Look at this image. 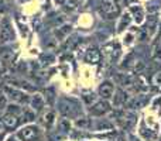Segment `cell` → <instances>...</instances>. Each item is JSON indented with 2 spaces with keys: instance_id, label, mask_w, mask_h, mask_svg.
<instances>
[{
  "instance_id": "6da1fadb",
  "label": "cell",
  "mask_w": 161,
  "mask_h": 141,
  "mask_svg": "<svg viewBox=\"0 0 161 141\" xmlns=\"http://www.w3.org/2000/svg\"><path fill=\"white\" fill-rule=\"evenodd\" d=\"M97 13L103 20H114L122 14L120 0H99L97 2Z\"/></svg>"
},
{
  "instance_id": "7a4b0ae2",
  "label": "cell",
  "mask_w": 161,
  "mask_h": 141,
  "mask_svg": "<svg viewBox=\"0 0 161 141\" xmlns=\"http://www.w3.org/2000/svg\"><path fill=\"white\" fill-rule=\"evenodd\" d=\"M59 111L64 117H69V119H75L82 113L80 105L74 99H62L59 102Z\"/></svg>"
},
{
  "instance_id": "3957f363",
  "label": "cell",
  "mask_w": 161,
  "mask_h": 141,
  "mask_svg": "<svg viewBox=\"0 0 161 141\" xmlns=\"http://www.w3.org/2000/svg\"><path fill=\"white\" fill-rule=\"evenodd\" d=\"M17 137H19L21 141H41L42 140V133L40 130L38 126H25L21 130H19L17 133Z\"/></svg>"
},
{
  "instance_id": "277c9868",
  "label": "cell",
  "mask_w": 161,
  "mask_h": 141,
  "mask_svg": "<svg viewBox=\"0 0 161 141\" xmlns=\"http://www.w3.org/2000/svg\"><path fill=\"white\" fill-rule=\"evenodd\" d=\"M14 40V28L8 17H3L0 23V42L6 44Z\"/></svg>"
},
{
  "instance_id": "5b68a950",
  "label": "cell",
  "mask_w": 161,
  "mask_h": 141,
  "mask_svg": "<svg viewBox=\"0 0 161 141\" xmlns=\"http://www.w3.org/2000/svg\"><path fill=\"white\" fill-rule=\"evenodd\" d=\"M110 110H112V105L109 103V100H105V99L89 106V114H92L95 117H102L105 114H108Z\"/></svg>"
},
{
  "instance_id": "8992f818",
  "label": "cell",
  "mask_w": 161,
  "mask_h": 141,
  "mask_svg": "<svg viewBox=\"0 0 161 141\" xmlns=\"http://www.w3.org/2000/svg\"><path fill=\"white\" fill-rule=\"evenodd\" d=\"M3 93H4L6 96L10 97L13 102H17V103H27V102H30L27 93H24V92L20 90V89L10 88V86H4V88H3Z\"/></svg>"
},
{
  "instance_id": "52a82bcc",
  "label": "cell",
  "mask_w": 161,
  "mask_h": 141,
  "mask_svg": "<svg viewBox=\"0 0 161 141\" xmlns=\"http://www.w3.org/2000/svg\"><path fill=\"white\" fill-rule=\"evenodd\" d=\"M158 28V19L157 16H148L146 20V25L142 30V40H147L156 33V30Z\"/></svg>"
},
{
  "instance_id": "ba28073f",
  "label": "cell",
  "mask_w": 161,
  "mask_h": 141,
  "mask_svg": "<svg viewBox=\"0 0 161 141\" xmlns=\"http://www.w3.org/2000/svg\"><path fill=\"white\" fill-rule=\"evenodd\" d=\"M103 54L108 57V59L112 62V64H116L120 58V54H122L119 42H110V44H108L105 48H103Z\"/></svg>"
},
{
  "instance_id": "9c48e42d",
  "label": "cell",
  "mask_w": 161,
  "mask_h": 141,
  "mask_svg": "<svg viewBox=\"0 0 161 141\" xmlns=\"http://www.w3.org/2000/svg\"><path fill=\"white\" fill-rule=\"evenodd\" d=\"M114 90H116V88H114V83L112 82V80H103L99 85L97 95H99V97H102V99L109 100V99H112V96L114 95Z\"/></svg>"
},
{
  "instance_id": "30bf717a",
  "label": "cell",
  "mask_w": 161,
  "mask_h": 141,
  "mask_svg": "<svg viewBox=\"0 0 161 141\" xmlns=\"http://www.w3.org/2000/svg\"><path fill=\"white\" fill-rule=\"evenodd\" d=\"M148 100H150V97H148L147 95H137V96L129 99L126 107H129L130 110H139V109H143L147 105Z\"/></svg>"
},
{
  "instance_id": "8fae6325",
  "label": "cell",
  "mask_w": 161,
  "mask_h": 141,
  "mask_svg": "<svg viewBox=\"0 0 161 141\" xmlns=\"http://www.w3.org/2000/svg\"><path fill=\"white\" fill-rule=\"evenodd\" d=\"M129 13L131 14V17H133V20L137 23V24H142V23H144L146 20V10L144 7H143L142 4H131L130 7H129Z\"/></svg>"
},
{
  "instance_id": "7c38bea8",
  "label": "cell",
  "mask_w": 161,
  "mask_h": 141,
  "mask_svg": "<svg viewBox=\"0 0 161 141\" xmlns=\"http://www.w3.org/2000/svg\"><path fill=\"white\" fill-rule=\"evenodd\" d=\"M112 99H113L114 107H123V106L127 105L130 97H129L127 92H125L123 89H116L114 90V96H112Z\"/></svg>"
},
{
  "instance_id": "4fadbf2b",
  "label": "cell",
  "mask_w": 161,
  "mask_h": 141,
  "mask_svg": "<svg viewBox=\"0 0 161 141\" xmlns=\"http://www.w3.org/2000/svg\"><path fill=\"white\" fill-rule=\"evenodd\" d=\"M100 59H102V52H100L97 48H89V50L86 51L85 57H83V61H85L86 64H92V65L99 64Z\"/></svg>"
},
{
  "instance_id": "5bb4252c",
  "label": "cell",
  "mask_w": 161,
  "mask_h": 141,
  "mask_svg": "<svg viewBox=\"0 0 161 141\" xmlns=\"http://www.w3.org/2000/svg\"><path fill=\"white\" fill-rule=\"evenodd\" d=\"M13 51L11 50H7V48H4V50H0V68H2V72L7 69V67L13 62Z\"/></svg>"
},
{
  "instance_id": "9a60e30c",
  "label": "cell",
  "mask_w": 161,
  "mask_h": 141,
  "mask_svg": "<svg viewBox=\"0 0 161 141\" xmlns=\"http://www.w3.org/2000/svg\"><path fill=\"white\" fill-rule=\"evenodd\" d=\"M19 123H20V119L16 114L6 113L4 116H3V126H4V128H7V130H14V128L19 126Z\"/></svg>"
},
{
  "instance_id": "2e32d148",
  "label": "cell",
  "mask_w": 161,
  "mask_h": 141,
  "mask_svg": "<svg viewBox=\"0 0 161 141\" xmlns=\"http://www.w3.org/2000/svg\"><path fill=\"white\" fill-rule=\"evenodd\" d=\"M131 20H133V17H131V14L129 11L120 14V20H119V24H117V33H123L126 28L130 27Z\"/></svg>"
},
{
  "instance_id": "e0dca14e",
  "label": "cell",
  "mask_w": 161,
  "mask_h": 141,
  "mask_svg": "<svg viewBox=\"0 0 161 141\" xmlns=\"http://www.w3.org/2000/svg\"><path fill=\"white\" fill-rule=\"evenodd\" d=\"M133 78L129 73H123V72H119V73L114 75V82L120 86H131L133 85Z\"/></svg>"
},
{
  "instance_id": "ac0fdd59",
  "label": "cell",
  "mask_w": 161,
  "mask_h": 141,
  "mask_svg": "<svg viewBox=\"0 0 161 141\" xmlns=\"http://www.w3.org/2000/svg\"><path fill=\"white\" fill-rule=\"evenodd\" d=\"M30 103H31V107H33L34 111H40V110H42V107H44L45 100L41 95H34V96L31 97Z\"/></svg>"
},
{
  "instance_id": "d6986e66",
  "label": "cell",
  "mask_w": 161,
  "mask_h": 141,
  "mask_svg": "<svg viewBox=\"0 0 161 141\" xmlns=\"http://www.w3.org/2000/svg\"><path fill=\"white\" fill-rule=\"evenodd\" d=\"M71 30H72V25H71V24L61 25V27H58L55 30V37L59 40V41H62L64 38H67V35H69Z\"/></svg>"
},
{
  "instance_id": "ffe728a7",
  "label": "cell",
  "mask_w": 161,
  "mask_h": 141,
  "mask_svg": "<svg viewBox=\"0 0 161 141\" xmlns=\"http://www.w3.org/2000/svg\"><path fill=\"white\" fill-rule=\"evenodd\" d=\"M139 133H140V136L143 137L144 140H148V141H151V140H154L156 138V133H154L151 128H147L146 127V124L144 123H142V126H140V130H139Z\"/></svg>"
},
{
  "instance_id": "44dd1931",
  "label": "cell",
  "mask_w": 161,
  "mask_h": 141,
  "mask_svg": "<svg viewBox=\"0 0 161 141\" xmlns=\"http://www.w3.org/2000/svg\"><path fill=\"white\" fill-rule=\"evenodd\" d=\"M11 83L16 86H19V88L21 89H27V90H36V86L33 85V83H30L28 80H24V79H19V78H14V79H11Z\"/></svg>"
},
{
  "instance_id": "7402d4cb",
  "label": "cell",
  "mask_w": 161,
  "mask_h": 141,
  "mask_svg": "<svg viewBox=\"0 0 161 141\" xmlns=\"http://www.w3.org/2000/svg\"><path fill=\"white\" fill-rule=\"evenodd\" d=\"M58 130L62 133H69L71 130V122L68 117H62L58 120Z\"/></svg>"
},
{
  "instance_id": "603a6c76",
  "label": "cell",
  "mask_w": 161,
  "mask_h": 141,
  "mask_svg": "<svg viewBox=\"0 0 161 141\" xmlns=\"http://www.w3.org/2000/svg\"><path fill=\"white\" fill-rule=\"evenodd\" d=\"M21 117H23V122L24 123H30L36 119V113H34V110H31V109L24 107L21 110Z\"/></svg>"
},
{
  "instance_id": "cb8c5ba5",
  "label": "cell",
  "mask_w": 161,
  "mask_h": 141,
  "mask_svg": "<svg viewBox=\"0 0 161 141\" xmlns=\"http://www.w3.org/2000/svg\"><path fill=\"white\" fill-rule=\"evenodd\" d=\"M54 123H55V113H54L53 110H50L44 116V126L47 128H51L54 126Z\"/></svg>"
},
{
  "instance_id": "d4e9b609",
  "label": "cell",
  "mask_w": 161,
  "mask_h": 141,
  "mask_svg": "<svg viewBox=\"0 0 161 141\" xmlns=\"http://www.w3.org/2000/svg\"><path fill=\"white\" fill-rule=\"evenodd\" d=\"M160 8H161V0H153V2H150V6L147 4V10L150 13H156Z\"/></svg>"
},
{
  "instance_id": "484cf974",
  "label": "cell",
  "mask_w": 161,
  "mask_h": 141,
  "mask_svg": "<svg viewBox=\"0 0 161 141\" xmlns=\"http://www.w3.org/2000/svg\"><path fill=\"white\" fill-rule=\"evenodd\" d=\"M45 100H47V103L50 106L54 105V102H55V93H54V89H47V92H45Z\"/></svg>"
},
{
  "instance_id": "4316f807",
  "label": "cell",
  "mask_w": 161,
  "mask_h": 141,
  "mask_svg": "<svg viewBox=\"0 0 161 141\" xmlns=\"http://www.w3.org/2000/svg\"><path fill=\"white\" fill-rule=\"evenodd\" d=\"M89 124H91V122H89V119H85V117H82L80 120H76V126L80 128H86L89 127Z\"/></svg>"
},
{
  "instance_id": "83f0119b",
  "label": "cell",
  "mask_w": 161,
  "mask_h": 141,
  "mask_svg": "<svg viewBox=\"0 0 161 141\" xmlns=\"http://www.w3.org/2000/svg\"><path fill=\"white\" fill-rule=\"evenodd\" d=\"M6 107H7V97H6L4 93L0 92V111L4 110Z\"/></svg>"
},
{
  "instance_id": "f1b7e54d",
  "label": "cell",
  "mask_w": 161,
  "mask_h": 141,
  "mask_svg": "<svg viewBox=\"0 0 161 141\" xmlns=\"http://www.w3.org/2000/svg\"><path fill=\"white\" fill-rule=\"evenodd\" d=\"M153 109L154 110H161V96H158V97H156L154 99V102H153Z\"/></svg>"
},
{
  "instance_id": "f546056e",
  "label": "cell",
  "mask_w": 161,
  "mask_h": 141,
  "mask_svg": "<svg viewBox=\"0 0 161 141\" xmlns=\"http://www.w3.org/2000/svg\"><path fill=\"white\" fill-rule=\"evenodd\" d=\"M131 42H133V34L127 33V34H126V37H125V44L126 45H130Z\"/></svg>"
},
{
  "instance_id": "4dcf8cb0",
  "label": "cell",
  "mask_w": 161,
  "mask_h": 141,
  "mask_svg": "<svg viewBox=\"0 0 161 141\" xmlns=\"http://www.w3.org/2000/svg\"><path fill=\"white\" fill-rule=\"evenodd\" d=\"M154 83H156L157 86H161V71H158L154 75Z\"/></svg>"
},
{
  "instance_id": "1f68e13d",
  "label": "cell",
  "mask_w": 161,
  "mask_h": 141,
  "mask_svg": "<svg viewBox=\"0 0 161 141\" xmlns=\"http://www.w3.org/2000/svg\"><path fill=\"white\" fill-rule=\"evenodd\" d=\"M54 2H55L57 6H61V7H62V6H67V2H68V0H54Z\"/></svg>"
},
{
  "instance_id": "d6a6232c",
  "label": "cell",
  "mask_w": 161,
  "mask_h": 141,
  "mask_svg": "<svg viewBox=\"0 0 161 141\" xmlns=\"http://www.w3.org/2000/svg\"><path fill=\"white\" fill-rule=\"evenodd\" d=\"M4 11H6L4 2H3V0H0V14H2V13H4Z\"/></svg>"
},
{
  "instance_id": "836d02e7",
  "label": "cell",
  "mask_w": 161,
  "mask_h": 141,
  "mask_svg": "<svg viewBox=\"0 0 161 141\" xmlns=\"http://www.w3.org/2000/svg\"><path fill=\"white\" fill-rule=\"evenodd\" d=\"M20 3H27V2H30V0H19Z\"/></svg>"
},
{
  "instance_id": "e575fe53",
  "label": "cell",
  "mask_w": 161,
  "mask_h": 141,
  "mask_svg": "<svg viewBox=\"0 0 161 141\" xmlns=\"http://www.w3.org/2000/svg\"><path fill=\"white\" fill-rule=\"evenodd\" d=\"M2 124H3V117L0 116V127H2Z\"/></svg>"
},
{
  "instance_id": "d590c367",
  "label": "cell",
  "mask_w": 161,
  "mask_h": 141,
  "mask_svg": "<svg viewBox=\"0 0 161 141\" xmlns=\"http://www.w3.org/2000/svg\"><path fill=\"white\" fill-rule=\"evenodd\" d=\"M7 141H17V140H16V138H14V137H11V138H8Z\"/></svg>"
},
{
  "instance_id": "8d00e7d4",
  "label": "cell",
  "mask_w": 161,
  "mask_h": 141,
  "mask_svg": "<svg viewBox=\"0 0 161 141\" xmlns=\"http://www.w3.org/2000/svg\"><path fill=\"white\" fill-rule=\"evenodd\" d=\"M75 2H76V3H80V2H82V0H75Z\"/></svg>"
},
{
  "instance_id": "74e56055",
  "label": "cell",
  "mask_w": 161,
  "mask_h": 141,
  "mask_svg": "<svg viewBox=\"0 0 161 141\" xmlns=\"http://www.w3.org/2000/svg\"><path fill=\"white\" fill-rule=\"evenodd\" d=\"M0 76H2V68H0Z\"/></svg>"
}]
</instances>
